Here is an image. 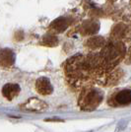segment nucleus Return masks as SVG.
Returning a JSON list of instances; mask_svg holds the SVG:
<instances>
[{
  "instance_id": "1",
  "label": "nucleus",
  "mask_w": 131,
  "mask_h": 132,
  "mask_svg": "<svg viewBox=\"0 0 131 132\" xmlns=\"http://www.w3.org/2000/svg\"><path fill=\"white\" fill-rule=\"evenodd\" d=\"M63 70L67 82L72 88L81 91L94 85L93 79L86 67L84 54H76L68 58L63 64Z\"/></svg>"
},
{
  "instance_id": "2",
  "label": "nucleus",
  "mask_w": 131,
  "mask_h": 132,
  "mask_svg": "<svg viewBox=\"0 0 131 132\" xmlns=\"http://www.w3.org/2000/svg\"><path fill=\"white\" fill-rule=\"evenodd\" d=\"M126 51L127 48L123 42L110 39L99 51V54L105 69L109 72H112L117 68L121 61L124 60Z\"/></svg>"
},
{
  "instance_id": "3",
  "label": "nucleus",
  "mask_w": 131,
  "mask_h": 132,
  "mask_svg": "<svg viewBox=\"0 0 131 132\" xmlns=\"http://www.w3.org/2000/svg\"><path fill=\"white\" fill-rule=\"evenodd\" d=\"M104 100V92L94 86L82 89L78 98V105L82 110L92 111L102 104Z\"/></svg>"
},
{
  "instance_id": "4",
  "label": "nucleus",
  "mask_w": 131,
  "mask_h": 132,
  "mask_svg": "<svg viewBox=\"0 0 131 132\" xmlns=\"http://www.w3.org/2000/svg\"><path fill=\"white\" fill-rule=\"evenodd\" d=\"M20 108H21V110H26V111L43 112L47 110L48 105L45 102L38 99V98H30L24 104L20 105Z\"/></svg>"
},
{
  "instance_id": "5",
  "label": "nucleus",
  "mask_w": 131,
  "mask_h": 132,
  "mask_svg": "<svg viewBox=\"0 0 131 132\" xmlns=\"http://www.w3.org/2000/svg\"><path fill=\"white\" fill-rule=\"evenodd\" d=\"M109 104L111 105H126L131 104V90L124 89L112 95Z\"/></svg>"
},
{
  "instance_id": "6",
  "label": "nucleus",
  "mask_w": 131,
  "mask_h": 132,
  "mask_svg": "<svg viewBox=\"0 0 131 132\" xmlns=\"http://www.w3.org/2000/svg\"><path fill=\"white\" fill-rule=\"evenodd\" d=\"M16 55L11 48L0 50V67L1 68H11L15 64Z\"/></svg>"
},
{
  "instance_id": "7",
  "label": "nucleus",
  "mask_w": 131,
  "mask_h": 132,
  "mask_svg": "<svg viewBox=\"0 0 131 132\" xmlns=\"http://www.w3.org/2000/svg\"><path fill=\"white\" fill-rule=\"evenodd\" d=\"M100 30V22L95 19H90L83 23L79 32L82 36H94Z\"/></svg>"
},
{
  "instance_id": "8",
  "label": "nucleus",
  "mask_w": 131,
  "mask_h": 132,
  "mask_svg": "<svg viewBox=\"0 0 131 132\" xmlns=\"http://www.w3.org/2000/svg\"><path fill=\"white\" fill-rule=\"evenodd\" d=\"M36 90L39 95L48 96L53 92V87H52L48 78L40 77L38 78L36 82Z\"/></svg>"
},
{
  "instance_id": "9",
  "label": "nucleus",
  "mask_w": 131,
  "mask_h": 132,
  "mask_svg": "<svg viewBox=\"0 0 131 132\" xmlns=\"http://www.w3.org/2000/svg\"><path fill=\"white\" fill-rule=\"evenodd\" d=\"M105 39L103 37H99V36H95V37H91L88 39L85 40V47H87L88 50L91 52H95L96 50H102L103 46L105 44Z\"/></svg>"
},
{
  "instance_id": "10",
  "label": "nucleus",
  "mask_w": 131,
  "mask_h": 132,
  "mask_svg": "<svg viewBox=\"0 0 131 132\" xmlns=\"http://www.w3.org/2000/svg\"><path fill=\"white\" fill-rule=\"evenodd\" d=\"M21 91L20 86L16 83H7L2 88V95L8 101H12L19 95Z\"/></svg>"
},
{
  "instance_id": "11",
  "label": "nucleus",
  "mask_w": 131,
  "mask_h": 132,
  "mask_svg": "<svg viewBox=\"0 0 131 132\" xmlns=\"http://www.w3.org/2000/svg\"><path fill=\"white\" fill-rule=\"evenodd\" d=\"M70 24H71L70 19L65 18V17H60L50 24L49 30H51L53 33H63L69 27Z\"/></svg>"
},
{
  "instance_id": "12",
  "label": "nucleus",
  "mask_w": 131,
  "mask_h": 132,
  "mask_svg": "<svg viewBox=\"0 0 131 132\" xmlns=\"http://www.w3.org/2000/svg\"><path fill=\"white\" fill-rule=\"evenodd\" d=\"M40 44L45 46H56L58 44V39L54 35V33H47L44 36Z\"/></svg>"
},
{
  "instance_id": "13",
  "label": "nucleus",
  "mask_w": 131,
  "mask_h": 132,
  "mask_svg": "<svg viewBox=\"0 0 131 132\" xmlns=\"http://www.w3.org/2000/svg\"><path fill=\"white\" fill-rule=\"evenodd\" d=\"M124 61H125V63H127V64H130L131 63V46L127 50V51H126Z\"/></svg>"
},
{
  "instance_id": "14",
  "label": "nucleus",
  "mask_w": 131,
  "mask_h": 132,
  "mask_svg": "<svg viewBox=\"0 0 131 132\" xmlns=\"http://www.w3.org/2000/svg\"><path fill=\"white\" fill-rule=\"evenodd\" d=\"M45 121H63L62 119H58V118H49V119H45Z\"/></svg>"
},
{
  "instance_id": "15",
  "label": "nucleus",
  "mask_w": 131,
  "mask_h": 132,
  "mask_svg": "<svg viewBox=\"0 0 131 132\" xmlns=\"http://www.w3.org/2000/svg\"><path fill=\"white\" fill-rule=\"evenodd\" d=\"M108 2H109V3H113V2H115V1H117V0H107Z\"/></svg>"
},
{
  "instance_id": "16",
  "label": "nucleus",
  "mask_w": 131,
  "mask_h": 132,
  "mask_svg": "<svg viewBox=\"0 0 131 132\" xmlns=\"http://www.w3.org/2000/svg\"><path fill=\"white\" fill-rule=\"evenodd\" d=\"M130 3H131V0H130Z\"/></svg>"
}]
</instances>
